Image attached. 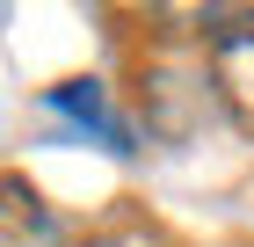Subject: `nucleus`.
I'll return each instance as SVG.
<instances>
[{
    "label": "nucleus",
    "instance_id": "1",
    "mask_svg": "<svg viewBox=\"0 0 254 247\" xmlns=\"http://www.w3.org/2000/svg\"><path fill=\"white\" fill-rule=\"evenodd\" d=\"M211 87H218V109L254 138V15L211 37Z\"/></svg>",
    "mask_w": 254,
    "mask_h": 247
},
{
    "label": "nucleus",
    "instance_id": "2",
    "mask_svg": "<svg viewBox=\"0 0 254 247\" xmlns=\"http://www.w3.org/2000/svg\"><path fill=\"white\" fill-rule=\"evenodd\" d=\"M44 109H51V116H65L73 131H95L109 153H138V146H131V124L109 109L102 80H65V87H44Z\"/></svg>",
    "mask_w": 254,
    "mask_h": 247
},
{
    "label": "nucleus",
    "instance_id": "3",
    "mask_svg": "<svg viewBox=\"0 0 254 247\" xmlns=\"http://www.w3.org/2000/svg\"><path fill=\"white\" fill-rule=\"evenodd\" d=\"M73 247H175V233L153 226V218H117V226L87 233V240H73Z\"/></svg>",
    "mask_w": 254,
    "mask_h": 247
}]
</instances>
